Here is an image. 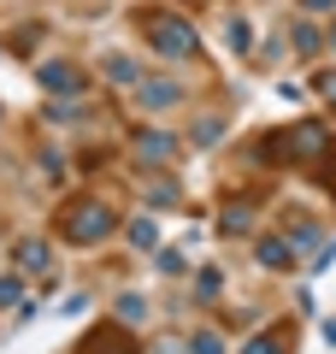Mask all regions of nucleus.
<instances>
[{
    "mask_svg": "<svg viewBox=\"0 0 336 354\" xmlns=\"http://www.w3.org/2000/svg\"><path fill=\"white\" fill-rule=\"evenodd\" d=\"M218 230H224V236H248V230H254V201H224Z\"/></svg>",
    "mask_w": 336,
    "mask_h": 354,
    "instance_id": "obj_9",
    "label": "nucleus"
},
{
    "mask_svg": "<svg viewBox=\"0 0 336 354\" xmlns=\"http://www.w3.org/2000/svg\"><path fill=\"white\" fill-rule=\"evenodd\" d=\"M41 88H48V95H83V88H88V77L77 71V65L53 59V65H41Z\"/></svg>",
    "mask_w": 336,
    "mask_h": 354,
    "instance_id": "obj_6",
    "label": "nucleus"
},
{
    "mask_svg": "<svg viewBox=\"0 0 336 354\" xmlns=\"http://www.w3.org/2000/svg\"><path fill=\"white\" fill-rule=\"evenodd\" d=\"M324 41H330V48H336V18H330V30H324Z\"/></svg>",
    "mask_w": 336,
    "mask_h": 354,
    "instance_id": "obj_25",
    "label": "nucleus"
},
{
    "mask_svg": "<svg viewBox=\"0 0 336 354\" xmlns=\"http://www.w3.org/2000/svg\"><path fill=\"white\" fill-rule=\"evenodd\" d=\"M218 283H224V272H218V266H207V272H200V283H195L200 301H212V295H218Z\"/></svg>",
    "mask_w": 336,
    "mask_h": 354,
    "instance_id": "obj_18",
    "label": "nucleus"
},
{
    "mask_svg": "<svg viewBox=\"0 0 336 354\" xmlns=\"http://www.w3.org/2000/svg\"><path fill=\"white\" fill-rule=\"evenodd\" d=\"M218 136H224V124H218V118H200V124H195V148H212Z\"/></svg>",
    "mask_w": 336,
    "mask_h": 354,
    "instance_id": "obj_16",
    "label": "nucleus"
},
{
    "mask_svg": "<svg viewBox=\"0 0 336 354\" xmlns=\"http://www.w3.org/2000/svg\"><path fill=\"white\" fill-rule=\"evenodd\" d=\"M189 354H224V337L218 330H195L189 337Z\"/></svg>",
    "mask_w": 336,
    "mask_h": 354,
    "instance_id": "obj_14",
    "label": "nucleus"
},
{
    "mask_svg": "<svg viewBox=\"0 0 336 354\" xmlns=\"http://www.w3.org/2000/svg\"><path fill=\"white\" fill-rule=\"evenodd\" d=\"M118 319H142V295H124L118 301Z\"/></svg>",
    "mask_w": 336,
    "mask_h": 354,
    "instance_id": "obj_22",
    "label": "nucleus"
},
{
    "mask_svg": "<svg viewBox=\"0 0 336 354\" xmlns=\"http://www.w3.org/2000/svg\"><path fill=\"white\" fill-rule=\"evenodd\" d=\"M136 30H142V41H148L160 59H195L200 53L195 24H189L183 12H171V6H136Z\"/></svg>",
    "mask_w": 336,
    "mask_h": 354,
    "instance_id": "obj_3",
    "label": "nucleus"
},
{
    "mask_svg": "<svg viewBox=\"0 0 336 354\" xmlns=\"http://www.w3.org/2000/svg\"><path fill=\"white\" fill-rule=\"evenodd\" d=\"M112 230H118V213H112V201H100V195H71V201H59V213H53V236L71 242V248H95Z\"/></svg>",
    "mask_w": 336,
    "mask_h": 354,
    "instance_id": "obj_2",
    "label": "nucleus"
},
{
    "mask_svg": "<svg viewBox=\"0 0 336 354\" xmlns=\"http://www.w3.org/2000/svg\"><path fill=\"white\" fill-rule=\"evenodd\" d=\"M136 153L153 160V165H165V160H177V142L165 136V130H136Z\"/></svg>",
    "mask_w": 336,
    "mask_h": 354,
    "instance_id": "obj_8",
    "label": "nucleus"
},
{
    "mask_svg": "<svg viewBox=\"0 0 336 354\" xmlns=\"http://www.w3.org/2000/svg\"><path fill=\"white\" fill-rule=\"evenodd\" d=\"M260 260L265 266H295V242H289V236H265L260 242Z\"/></svg>",
    "mask_w": 336,
    "mask_h": 354,
    "instance_id": "obj_11",
    "label": "nucleus"
},
{
    "mask_svg": "<svg viewBox=\"0 0 336 354\" xmlns=\"http://www.w3.org/2000/svg\"><path fill=\"white\" fill-rule=\"evenodd\" d=\"M100 77H112V83H142V77H136V65H130V59H118V53H112V59H100Z\"/></svg>",
    "mask_w": 336,
    "mask_h": 354,
    "instance_id": "obj_12",
    "label": "nucleus"
},
{
    "mask_svg": "<svg viewBox=\"0 0 336 354\" xmlns=\"http://www.w3.org/2000/svg\"><path fill=\"white\" fill-rule=\"evenodd\" d=\"M289 36H295V53H319V30H312V24H295V30H289Z\"/></svg>",
    "mask_w": 336,
    "mask_h": 354,
    "instance_id": "obj_15",
    "label": "nucleus"
},
{
    "mask_svg": "<svg viewBox=\"0 0 336 354\" xmlns=\"http://www.w3.org/2000/svg\"><path fill=\"white\" fill-rule=\"evenodd\" d=\"M136 101L148 106V113H160V106H177V101H183V88L165 83V77H148V83H136Z\"/></svg>",
    "mask_w": 336,
    "mask_h": 354,
    "instance_id": "obj_7",
    "label": "nucleus"
},
{
    "mask_svg": "<svg viewBox=\"0 0 336 354\" xmlns=\"http://www.w3.org/2000/svg\"><path fill=\"white\" fill-rule=\"evenodd\" d=\"M36 36H41V24H24V30L12 36V53H30V48H36Z\"/></svg>",
    "mask_w": 336,
    "mask_h": 354,
    "instance_id": "obj_21",
    "label": "nucleus"
},
{
    "mask_svg": "<svg viewBox=\"0 0 336 354\" xmlns=\"http://www.w3.org/2000/svg\"><path fill=\"white\" fill-rule=\"evenodd\" d=\"M183 6H200V0H183Z\"/></svg>",
    "mask_w": 336,
    "mask_h": 354,
    "instance_id": "obj_26",
    "label": "nucleus"
},
{
    "mask_svg": "<svg viewBox=\"0 0 336 354\" xmlns=\"http://www.w3.org/2000/svg\"><path fill=\"white\" fill-rule=\"evenodd\" d=\"M71 354H148V348L130 337L124 319H100V325H88L83 337L71 342Z\"/></svg>",
    "mask_w": 336,
    "mask_h": 354,
    "instance_id": "obj_4",
    "label": "nucleus"
},
{
    "mask_svg": "<svg viewBox=\"0 0 336 354\" xmlns=\"http://www.w3.org/2000/svg\"><path fill=\"white\" fill-rule=\"evenodd\" d=\"M336 0H301V12H330Z\"/></svg>",
    "mask_w": 336,
    "mask_h": 354,
    "instance_id": "obj_24",
    "label": "nucleus"
},
{
    "mask_svg": "<svg viewBox=\"0 0 336 354\" xmlns=\"http://www.w3.org/2000/svg\"><path fill=\"white\" fill-rule=\"evenodd\" d=\"M254 160L272 165V171H312L319 183H336V130L319 124V118H301V124L265 130L254 142Z\"/></svg>",
    "mask_w": 336,
    "mask_h": 354,
    "instance_id": "obj_1",
    "label": "nucleus"
},
{
    "mask_svg": "<svg viewBox=\"0 0 336 354\" xmlns=\"http://www.w3.org/2000/svg\"><path fill=\"white\" fill-rule=\"evenodd\" d=\"M148 354H189V337H153Z\"/></svg>",
    "mask_w": 336,
    "mask_h": 354,
    "instance_id": "obj_17",
    "label": "nucleus"
},
{
    "mask_svg": "<svg viewBox=\"0 0 336 354\" xmlns=\"http://www.w3.org/2000/svg\"><path fill=\"white\" fill-rule=\"evenodd\" d=\"M295 319H277L265 337H254V342H242V354H295Z\"/></svg>",
    "mask_w": 336,
    "mask_h": 354,
    "instance_id": "obj_5",
    "label": "nucleus"
},
{
    "mask_svg": "<svg viewBox=\"0 0 336 354\" xmlns=\"http://www.w3.org/2000/svg\"><path fill=\"white\" fill-rule=\"evenodd\" d=\"M130 242H136V248L148 254L153 242H160V225H153V218H136V225H130Z\"/></svg>",
    "mask_w": 336,
    "mask_h": 354,
    "instance_id": "obj_13",
    "label": "nucleus"
},
{
    "mask_svg": "<svg viewBox=\"0 0 336 354\" xmlns=\"http://www.w3.org/2000/svg\"><path fill=\"white\" fill-rule=\"evenodd\" d=\"M12 260L24 266V272H48V266H53V254H48V242H36V236H30V242H18V248H12Z\"/></svg>",
    "mask_w": 336,
    "mask_h": 354,
    "instance_id": "obj_10",
    "label": "nucleus"
},
{
    "mask_svg": "<svg viewBox=\"0 0 336 354\" xmlns=\"http://www.w3.org/2000/svg\"><path fill=\"white\" fill-rule=\"evenodd\" d=\"M230 48H236V53H248V48H254V30L242 24V18H236V24H230Z\"/></svg>",
    "mask_w": 336,
    "mask_h": 354,
    "instance_id": "obj_20",
    "label": "nucleus"
},
{
    "mask_svg": "<svg viewBox=\"0 0 336 354\" xmlns=\"http://www.w3.org/2000/svg\"><path fill=\"white\" fill-rule=\"evenodd\" d=\"M18 301H24V283H18V278H0V307H18Z\"/></svg>",
    "mask_w": 336,
    "mask_h": 354,
    "instance_id": "obj_19",
    "label": "nucleus"
},
{
    "mask_svg": "<svg viewBox=\"0 0 336 354\" xmlns=\"http://www.w3.org/2000/svg\"><path fill=\"white\" fill-rule=\"evenodd\" d=\"M319 95H324V101L336 106V71H324V77H319Z\"/></svg>",
    "mask_w": 336,
    "mask_h": 354,
    "instance_id": "obj_23",
    "label": "nucleus"
}]
</instances>
